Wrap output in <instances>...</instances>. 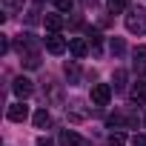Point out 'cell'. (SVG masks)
<instances>
[{
    "mask_svg": "<svg viewBox=\"0 0 146 146\" xmlns=\"http://www.w3.org/2000/svg\"><path fill=\"white\" fill-rule=\"evenodd\" d=\"M132 69L137 72V78L146 75V46H135V52H132Z\"/></svg>",
    "mask_w": 146,
    "mask_h": 146,
    "instance_id": "obj_5",
    "label": "cell"
},
{
    "mask_svg": "<svg viewBox=\"0 0 146 146\" xmlns=\"http://www.w3.org/2000/svg\"><path fill=\"white\" fill-rule=\"evenodd\" d=\"M132 146H146V135H135L132 137Z\"/></svg>",
    "mask_w": 146,
    "mask_h": 146,
    "instance_id": "obj_22",
    "label": "cell"
},
{
    "mask_svg": "<svg viewBox=\"0 0 146 146\" xmlns=\"http://www.w3.org/2000/svg\"><path fill=\"white\" fill-rule=\"evenodd\" d=\"M126 29L132 35H143L146 32V9L143 6H132L126 15Z\"/></svg>",
    "mask_w": 146,
    "mask_h": 146,
    "instance_id": "obj_1",
    "label": "cell"
},
{
    "mask_svg": "<svg viewBox=\"0 0 146 146\" xmlns=\"http://www.w3.org/2000/svg\"><path fill=\"white\" fill-rule=\"evenodd\" d=\"M17 52H20V57L37 52V40H35V35H20V40H17Z\"/></svg>",
    "mask_w": 146,
    "mask_h": 146,
    "instance_id": "obj_8",
    "label": "cell"
},
{
    "mask_svg": "<svg viewBox=\"0 0 146 146\" xmlns=\"http://www.w3.org/2000/svg\"><path fill=\"white\" fill-rule=\"evenodd\" d=\"M143 123H146V120H143Z\"/></svg>",
    "mask_w": 146,
    "mask_h": 146,
    "instance_id": "obj_24",
    "label": "cell"
},
{
    "mask_svg": "<svg viewBox=\"0 0 146 146\" xmlns=\"http://www.w3.org/2000/svg\"><path fill=\"white\" fill-rule=\"evenodd\" d=\"M129 95H132V100H135L137 106H143V103H146V80H137Z\"/></svg>",
    "mask_w": 146,
    "mask_h": 146,
    "instance_id": "obj_10",
    "label": "cell"
},
{
    "mask_svg": "<svg viewBox=\"0 0 146 146\" xmlns=\"http://www.w3.org/2000/svg\"><path fill=\"white\" fill-rule=\"evenodd\" d=\"M63 72H66V78H69V83H78V80H80V66H78L75 60H69V63L63 66Z\"/></svg>",
    "mask_w": 146,
    "mask_h": 146,
    "instance_id": "obj_11",
    "label": "cell"
},
{
    "mask_svg": "<svg viewBox=\"0 0 146 146\" xmlns=\"http://www.w3.org/2000/svg\"><path fill=\"white\" fill-rule=\"evenodd\" d=\"M37 20H40V6H32V9H29V15H26V23H32V26H35Z\"/></svg>",
    "mask_w": 146,
    "mask_h": 146,
    "instance_id": "obj_19",
    "label": "cell"
},
{
    "mask_svg": "<svg viewBox=\"0 0 146 146\" xmlns=\"http://www.w3.org/2000/svg\"><path fill=\"white\" fill-rule=\"evenodd\" d=\"M109 143H112V146H123V143H126V137H123L120 132H112V135H109Z\"/></svg>",
    "mask_w": 146,
    "mask_h": 146,
    "instance_id": "obj_20",
    "label": "cell"
},
{
    "mask_svg": "<svg viewBox=\"0 0 146 146\" xmlns=\"http://www.w3.org/2000/svg\"><path fill=\"white\" fill-rule=\"evenodd\" d=\"M35 126H37V129H46V126H52V115H49L46 109H37V112H35Z\"/></svg>",
    "mask_w": 146,
    "mask_h": 146,
    "instance_id": "obj_13",
    "label": "cell"
},
{
    "mask_svg": "<svg viewBox=\"0 0 146 146\" xmlns=\"http://www.w3.org/2000/svg\"><path fill=\"white\" fill-rule=\"evenodd\" d=\"M6 115H9V120H15V123H23V120L29 117V106H26L23 100H20V103H12Z\"/></svg>",
    "mask_w": 146,
    "mask_h": 146,
    "instance_id": "obj_7",
    "label": "cell"
},
{
    "mask_svg": "<svg viewBox=\"0 0 146 146\" xmlns=\"http://www.w3.org/2000/svg\"><path fill=\"white\" fill-rule=\"evenodd\" d=\"M112 83H115V92H123V89H126V72H123V69H117V72H115Z\"/></svg>",
    "mask_w": 146,
    "mask_h": 146,
    "instance_id": "obj_14",
    "label": "cell"
},
{
    "mask_svg": "<svg viewBox=\"0 0 146 146\" xmlns=\"http://www.w3.org/2000/svg\"><path fill=\"white\" fill-rule=\"evenodd\" d=\"M109 52L117 57V54H123V52H126V43H123L120 37H112V40H109Z\"/></svg>",
    "mask_w": 146,
    "mask_h": 146,
    "instance_id": "obj_15",
    "label": "cell"
},
{
    "mask_svg": "<svg viewBox=\"0 0 146 146\" xmlns=\"http://www.w3.org/2000/svg\"><path fill=\"white\" fill-rule=\"evenodd\" d=\"M23 66H26V69H37V66H40V54H37V52L23 54Z\"/></svg>",
    "mask_w": 146,
    "mask_h": 146,
    "instance_id": "obj_16",
    "label": "cell"
},
{
    "mask_svg": "<svg viewBox=\"0 0 146 146\" xmlns=\"http://www.w3.org/2000/svg\"><path fill=\"white\" fill-rule=\"evenodd\" d=\"M43 23H46L49 32H60V29H63V17H60V15H46Z\"/></svg>",
    "mask_w": 146,
    "mask_h": 146,
    "instance_id": "obj_12",
    "label": "cell"
},
{
    "mask_svg": "<svg viewBox=\"0 0 146 146\" xmlns=\"http://www.w3.org/2000/svg\"><path fill=\"white\" fill-rule=\"evenodd\" d=\"M54 6L60 12H72V6H75V0H54Z\"/></svg>",
    "mask_w": 146,
    "mask_h": 146,
    "instance_id": "obj_21",
    "label": "cell"
},
{
    "mask_svg": "<svg viewBox=\"0 0 146 146\" xmlns=\"http://www.w3.org/2000/svg\"><path fill=\"white\" fill-rule=\"evenodd\" d=\"M69 52L75 54V57H86V54H89V43H86L83 37H72V40H69Z\"/></svg>",
    "mask_w": 146,
    "mask_h": 146,
    "instance_id": "obj_9",
    "label": "cell"
},
{
    "mask_svg": "<svg viewBox=\"0 0 146 146\" xmlns=\"http://www.w3.org/2000/svg\"><path fill=\"white\" fill-rule=\"evenodd\" d=\"M112 100V86L109 83H95L92 86V103L95 106H106Z\"/></svg>",
    "mask_w": 146,
    "mask_h": 146,
    "instance_id": "obj_2",
    "label": "cell"
},
{
    "mask_svg": "<svg viewBox=\"0 0 146 146\" xmlns=\"http://www.w3.org/2000/svg\"><path fill=\"white\" fill-rule=\"evenodd\" d=\"M12 92L20 98V100H26V98H32V92H35V86H32V80L29 78H15V83H12Z\"/></svg>",
    "mask_w": 146,
    "mask_h": 146,
    "instance_id": "obj_4",
    "label": "cell"
},
{
    "mask_svg": "<svg viewBox=\"0 0 146 146\" xmlns=\"http://www.w3.org/2000/svg\"><path fill=\"white\" fill-rule=\"evenodd\" d=\"M106 6H109V12H112V15H117V12H123V9H126V0H106Z\"/></svg>",
    "mask_w": 146,
    "mask_h": 146,
    "instance_id": "obj_17",
    "label": "cell"
},
{
    "mask_svg": "<svg viewBox=\"0 0 146 146\" xmlns=\"http://www.w3.org/2000/svg\"><path fill=\"white\" fill-rule=\"evenodd\" d=\"M57 143H60V146H89L86 137H80L78 132H72V129H63V132L57 135Z\"/></svg>",
    "mask_w": 146,
    "mask_h": 146,
    "instance_id": "obj_3",
    "label": "cell"
},
{
    "mask_svg": "<svg viewBox=\"0 0 146 146\" xmlns=\"http://www.w3.org/2000/svg\"><path fill=\"white\" fill-rule=\"evenodd\" d=\"M43 43H46V52H52V54H63V52H66V40H63L57 32H49Z\"/></svg>",
    "mask_w": 146,
    "mask_h": 146,
    "instance_id": "obj_6",
    "label": "cell"
},
{
    "mask_svg": "<svg viewBox=\"0 0 146 146\" xmlns=\"http://www.w3.org/2000/svg\"><path fill=\"white\" fill-rule=\"evenodd\" d=\"M37 146H52V140H49V137H40V140H37Z\"/></svg>",
    "mask_w": 146,
    "mask_h": 146,
    "instance_id": "obj_23",
    "label": "cell"
},
{
    "mask_svg": "<svg viewBox=\"0 0 146 146\" xmlns=\"http://www.w3.org/2000/svg\"><path fill=\"white\" fill-rule=\"evenodd\" d=\"M3 9L6 12H20L23 9V0H3Z\"/></svg>",
    "mask_w": 146,
    "mask_h": 146,
    "instance_id": "obj_18",
    "label": "cell"
}]
</instances>
